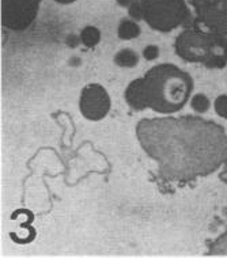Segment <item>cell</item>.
Returning <instances> with one entry per match:
<instances>
[{
  "instance_id": "obj_13",
  "label": "cell",
  "mask_w": 227,
  "mask_h": 258,
  "mask_svg": "<svg viewBox=\"0 0 227 258\" xmlns=\"http://www.w3.org/2000/svg\"><path fill=\"white\" fill-rule=\"evenodd\" d=\"M143 57L146 58L147 61H152L155 58L159 57V48L156 45H147L143 49Z\"/></svg>"
},
{
  "instance_id": "obj_2",
  "label": "cell",
  "mask_w": 227,
  "mask_h": 258,
  "mask_svg": "<svg viewBox=\"0 0 227 258\" xmlns=\"http://www.w3.org/2000/svg\"><path fill=\"white\" fill-rule=\"evenodd\" d=\"M193 79L174 64L150 68L142 78L132 80L124 91L125 102L135 111L146 109L172 116L192 98Z\"/></svg>"
},
{
  "instance_id": "obj_1",
  "label": "cell",
  "mask_w": 227,
  "mask_h": 258,
  "mask_svg": "<svg viewBox=\"0 0 227 258\" xmlns=\"http://www.w3.org/2000/svg\"><path fill=\"white\" fill-rule=\"evenodd\" d=\"M140 147L170 181H192L218 171L227 163V132L200 117L144 118L136 125Z\"/></svg>"
},
{
  "instance_id": "obj_8",
  "label": "cell",
  "mask_w": 227,
  "mask_h": 258,
  "mask_svg": "<svg viewBox=\"0 0 227 258\" xmlns=\"http://www.w3.org/2000/svg\"><path fill=\"white\" fill-rule=\"evenodd\" d=\"M140 26L138 25V22L135 21H129V19H124L121 21L120 25H119V29H117V36L120 40H134V38H138L140 36Z\"/></svg>"
},
{
  "instance_id": "obj_9",
  "label": "cell",
  "mask_w": 227,
  "mask_h": 258,
  "mask_svg": "<svg viewBox=\"0 0 227 258\" xmlns=\"http://www.w3.org/2000/svg\"><path fill=\"white\" fill-rule=\"evenodd\" d=\"M80 41L87 48H94L101 41V31L95 26H86L80 31Z\"/></svg>"
},
{
  "instance_id": "obj_14",
  "label": "cell",
  "mask_w": 227,
  "mask_h": 258,
  "mask_svg": "<svg viewBox=\"0 0 227 258\" xmlns=\"http://www.w3.org/2000/svg\"><path fill=\"white\" fill-rule=\"evenodd\" d=\"M135 0H117V3H119V6H121V7H131L132 6V3H134Z\"/></svg>"
},
{
  "instance_id": "obj_15",
  "label": "cell",
  "mask_w": 227,
  "mask_h": 258,
  "mask_svg": "<svg viewBox=\"0 0 227 258\" xmlns=\"http://www.w3.org/2000/svg\"><path fill=\"white\" fill-rule=\"evenodd\" d=\"M54 2L59 3V5H71L74 2H76V0H54Z\"/></svg>"
},
{
  "instance_id": "obj_6",
  "label": "cell",
  "mask_w": 227,
  "mask_h": 258,
  "mask_svg": "<svg viewBox=\"0 0 227 258\" xmlns=\"http://www.w3.org/2000/svg\"><path fill=\"white\" fill-rule=\"evenodd\" d=\"M111 107V99L106 89L99 83L86 85L79 95V110L86 120H103L109 114Z\"/></svg>"
},
{
  "instance_id": "obj_12",
  "label": "cell",
  "mask_w": 227,
  "mask_h": 258,
  "mask_svg": "<svg viewBox=\"0 0 227 258\" xmlns=\"http://www.w3.org/2000/svg\"><path fill=\"white\" fill-rule=\"evenodd\" d=\"M214 110L220 118L227 120V95H219L214 101Z\"/></svg>"
},
{
  "instance_id": "obj_10",
  "label": "cell",
  "mask_w": 227,
  "mask_h": 258,
  "mask_svg": "<svg viewBox=\"0 0 227 258\" xmlns=\"http://www.w3.org/2000/svg\"><path fill=\"white\" fill-rule=\"evenodd\" d=\"M191 107L196 113L204 114V113H207L209 110V107H211V101H209V98L205 94H195L191 98Z\"/></svg>"
},
{
  "instance_id": "obj_4",
  "label": "cell",
  "mask_w": 227,
  "mask_h": 258,
  "mask_svg": "<svg viewBox=\"0 0 227 258\" xmlns=\"http://www.w3.org/2000/svg\"><path fill=\"white\" fill-rule=\"evenodd\" d=\"M142 19L154 30L169 33L189 17L185 0H139Z\"/></svg>"
},
{
  "instance_id": "obj_7",
  "label": "cell",
  "mask_w": 227,
  "mask_h": 258,
  "mask_svg": "<svg viewBox=\"0 0 227 258\" xmlns=\"http://www.w3.org/2000/svg\"><path fill=\"white\" fill-rule=\"evenodd\" d=\"M113 61L121 68H134L139 64V54L131 48H124L117 52Z\"/></svg>"
},
{
  "instance_id": "obj_3",
  "label": "cell",
  "mask_w": 227,
  "mask_h": 258,
  "mask_svg": "<svg viewBox=\"0 0 227 258\" xmlns=\"http://www.w3.org/2000/svg\"><path fill=\"white\" fill-rule=\"evenodd\" d=\"M176 53L189 62H203L209 68L224 67L227 62V42L219 34L185 30L176 38Z\"/></svg>"
},
{
  "instance_id": "obj_5",
  "label": "cell",
  "mask_w": 227,
  "mask_h": 258,
  "mask_svg": "<svg viewBox=\"0 0 227 258\" xmlns=\"http://www.w3.org/2000/svg\"><path fill=\"white\" fill-rule=\"evenodd\" d=\"M42 0H2V23L10 30H26L34 22Z\"/></svg>"
},
{
  "instance_id": "obj_11",
  "label": "cell",
  "mask_w": 227,
  "mask_h": 258,
  "mask_svg": "<svg viewBox=\"0 0 227 258\" xmlns=\"http://www.w3.org/2000/svg\"><path fill=\"white\" fill-rule=\"evenodd\" d=\"M211 255H227V231L223 232L212 245L209 246Z\"/></svg>"
}]
</instances>
